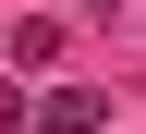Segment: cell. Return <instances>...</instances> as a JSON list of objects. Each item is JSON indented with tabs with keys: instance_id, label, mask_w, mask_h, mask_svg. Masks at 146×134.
Returning a JSON list of instances; mask_svg holds the SVG:
<instances>
[{
	"instance_id": "7a4b0ae2",
	"label": "cell",
	"mask_w": 146,
	"mask_h": 134,
	"mask_svg": "<svg viewBox=\"0 0 146 134\" xmlns=\"http://www.w3.org/2000/svg\"><path fill=\"white\" fill-rule=\"evenodd\" d=\"M98 122H110V110L85 98V85H49V98H36V122H25V134H98Z\"/></svg>"
},
{
	"instance_id": "6da1fadb",
	"label": "cell",
	"mask_w": 146,
	"mask_h": 134,
	"mask_svg": "<svg viewBox=\"0 0 146 134\" xmlns=\"http://www.w3.org/2000/svg\"><path fill=\"white\" fill-rule=\"evenodd\" d=\"M0 61H12V73H49V61H61V12H25V25L0 37Z\"/></svg>"
}]
</instances>
